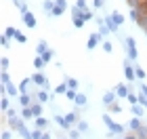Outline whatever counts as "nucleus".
I'll use <instances>...</instances> for the list:
<instances>
[{"label":"nucleus","instance_id":"obj_1","mask_svg":"<svg viewBox=\"0 0 147 139\" xmlns=\"http://www.w3.org/2000/svg\"><path fill=\"white\" fill-rule=\"evenodd\" d=\"M103 118V122H105V127H107L111 133H116V137H122V135H126V127H122V124H118V122H113V118H111V114L109 112H105V114L101 116Z\"/></svg>","mask_w":147,"mask_h":139},{"label":"nucleus","instance_id":"obj_2","mask_svg":"<svg viewBox=\"0 0 147 139\" xmlns=\"http://www.w3.org/2000/svg\"><path fill=\"white\" fill-rule=\"evenodd\" d=\"M122 42H124V46H126V57L130 59L132 63L139 59V51H137V42H135V38L132 36H124L122 38Z\"/></svg>","mask_w":147,"mask_h":139},{"label":"nucleus","instance_id":"obj_3","mask_svg":"<svg viewBox=\"0 0 147 139\" xmlns=\"http://www.w3.org/2000/svg\"><path fill=\"white\" fill-rule=\"evenodd\" d=\"M124 76H126V80H128V84H135L137 72H135V65H130V59L128 57L124 59Z\"/></svg>","mask_w":147,"mask_h":139},{"label":"nucleus","instance_id":"obj_4","mask_svg":"<svg viewBox=\"0 0 147 139\" xmlns=\"http://www.w3.org/2000/svg\"><path fill=\"white\" fill-rule=\"evenodd\" d=\"M36 84L32 82V78H23L21 82H19V93L21 95H32V93H36L38 89H34Z\"/></svg>","mask_w":147,"mask_h":139},{"label":"nucleus","instance_id":"obj_5","mask_svg":"<svg viewBox=\"0 0 147 139\" xmlns=\"http://www.w3.org/2000/svg\"><path fill=\"white\" fill-rule=\"evenodd\" d=\"M105 40H103V36L99 34V32H92V34L88 36V40H86V49L88 51H95L99 44H103Z\"/></svg>","mask_w":147,"mask_h":139},{"label":"nucleus","instance_id":"obj_6","mask_svg":"<svg viewBox=\"0 0 147 139\" xmlns=\"http://www.w3.org/2000/svg\"><path fill=\"white\" fill-rule=\"evenodd\" d=\"M67 11V0H55V9H53L51 17H61Z\"/></svg>","mask_w":147,"mask_h":139},{"label":"nucleus","instance_id":"obj_7","mask_svg":"<svg viewBox=\"0 0 147 139\" xmlns=\"http://www.w3.org/2000/svg\"><path fill=\"white\" fill-rule=\"evenodd\" d=\"M32 82H34L38 89H44L46 84H49V78L44 76V72H36V74H32Z\"/></svg>","mask_w":147,"mask_h":139},{"label":"nucleus","instance_id":"obj_8","mask_svg":"<svg viewBox=\"0 0 147 139\" xmlns=\"http://www.w3.org/2000/svg\"><path fill=\"white\" fill-rule=\"evenodd\" d=\"M113 91H116V95H118L120 99H126V97L130 95V84L120 82V84H116V89H113Z\"/></svg>","mask_w":147,"mask_h":139},{"label":"nucleus","instance_id":"obj_9","mask_svg":"<svg viewBox=\"0 0 147 139\" xmlns=\"http://www.w3.org/2000/svg\"><path fill=\"white\" fill-rule=\"evenodd\" d=\"M53 120H55V122L59 124V127H61V131H65V133H69V131L74 129L71 124H69L67 120H65V116H61V114H55V116H53Z\"/></svg>","mask_w":147,"mask_h":139},{"label":"nucleus","instance_id":"obj_10","mask_svg":"<svg viewBox=\"0 0 147 139\" xmlns=\"http://www.w3.org/2000/svg\"><path fill=\"white\" fill-rule=\"evenodd\" d=\"M143 124H145V122H143V118H137V116H132L130 120H128V131H132V133H137V131L141 129Z\"/></svg>","mask_w":147,"mask_h":139},{"label":"nucleus","instance_id":"obj_11","mask_svg":"<svg viewBox=\"0 0 147 139\" xmlns=\"http://www.w3.org/2000/svg\"><path fill=\"white\" fill-rule=\"evenodd\" d=\"M23 23H25V28H32V30H34L36 28V25H38V21H36V15H34V13H25V15H23Z\"/></svg>","mask_w":147,"mask_h":139},{"label":"nucleus","instance_id":"obj_12","mask_svg":"<svg viewBox=\"0 0 147 139\" xmlns=\"http://www.w3.org/2000/svg\"><path fill=\"white\" fill-rule=\"evenodd\" d=\"M4 95H9V97H15V99H19V95H21V93H19V87H15V84H6L4 87Z\"/></svg>","mask_w":147,"mask_h":139},{"label":"nucleus","instance_id":"obj_13","mask_svg":"<svg viewBox=\"0 0 147 139\" xmlns=\"http://www.w3.org/2000/svg\"><path fill=\"white\" fill-rule=\"evenodd\" d=\"M32 112H34V118H40V116H44V103H40V101H34V103H32Z\"/></svg>","mask_w":147,"mask_h":139},{"label":"nucleus","instance_id":"obj_14","mask_svg":"<svg viewBox=\"0 0 147 139\" xmlns=\"http://www.w3.org/2000/svg\"><path fill=\"white\" fill-rule=\"evenodd\" d=\"M36 97H38V101H40V103H49V101H51V91L40 89V91L36 93Z\"/></svg>","mask_w":147,"mask_h":139},{"label":"nucleus","instance_id":"obj_15","mask_svg":"<svg viewBox=\"0 0 147 139\" xmlns=\"http://www.w3.org/2000/svg\"><path fill=\"white\" fill-rule=\"evenodd\" d=\"M19 105L21 108H32V103H34V99H32V95H19Z\"/></svg>","mask_w":147,"mask_h":139},{"label":"nucleus","instance_id":"obj_16","mask_svg":"<svg viewBox=\"0 0 147 139\" xmlns=\"http://www.w3.org/2000/svg\"><path fill=\"white\" fill-rule=\"evenodd\" d=\"M145 112H147V110L143 108V105H139V103H137V105H130V114H132V116H137V118H143V116H145Z\"/></svg>","mask_w":147,"mask_h":139},{"label":"nucleus","instance_id":"obj_17","mask_svg":"<svg viewBox=\"0 0 147 139\" xmlns=\"http://www.w3.org/2000/svg\"><path fill=\"white\" fill-rule=\"evenodd\" d=\"M105 25L109 28V32H111V34H118V32H120V28L116 25V21H113V17H111V15H107V17H105Z\"/></svg>","mask_w":147,"mask_h":139},{"label":"nucleus","instance_id":"obj_18","mask_svg":"<svg viewBox=\"0 0 147 139\" xmlns=\"http://www.w3.org/2000/svg\"><path fill=\"white\" fill-rule=\"evenodd\" d=\"M128 17H130V21H135V23H139V21H141V11H139L137 9V6H130V13H128Z\"/></svg>","mask_w":147,"mask_h":139},{"label":"nucleus","instance_id":"obj_19","mask_svg":"<svg viewBox=\"0 0 147 139\" xmlns=\"http://www.w3.org/2000/svg\"><path fill=\"white\" fill-rule=\"evenodd\" d=\"M113 101H118L116 91H107V93L103 95V103H105V105H109V103H113Z\"/></svg>","mask_w":147,"mask_h":139},{"label":"nucleus","instance_id":"obj_20","mask_svg":"<svg viewBox=\"0 0 147 139\" xmlns=\"http://www.w3.org/2000/svg\"><path fill=\"white\" fill-rule=\"evenodd\" d=\"M34 124H36V129H42V131H49V120H46V118L44 116H40V118H36V120H34Z\"/></svg>","mask_w":147,"mask_h":139},{"label":"nucleus","instance_id":"obj_21","mask_svg":"<svg viewBox=\"0 0 147 139\" xmlns=\"http://www.w3.org/2000/svg\"><path fill=\"white\" fill-rule=\"evenodd\" d=\"M32 63H34V68H36L38 72H42V70L46 68V61H44V59L40 57V55H36L34 59H32Z\"/></svg>","mask_w":147,"mask_h":139},{"label":"nucleus","instance_id":"obj_22","mask_svg":"<svg viewBox=\"0 0 147 139\" xmlns=\"http://www.w3.org/2000/svg\"><path fill=\"white\" fill-rule=\"evenodd\" d=\"M53 9H55V0H44V2H42V11H44V15H49V17H51Z\"/></svg>","mask_w":147,"mask_h":139},{"label":"nucleus","instance_id":"obj_23","mask_svg":"<svg viewBox=\"0 0 147 139\" xmlns=\"http://www.w3.org/2000/svg\"><path fill=\"white\" fill-rule=\"evenodd\" d=\"M21 118H23L25 122L36 120V118H34V112H32V108H21Z\"/></svg>","mask_w":147,"mask_h":139},{"label":"nucleus","instance_id":"obj_24","mask_svg":"<svg viewBox=\"0 0 147 139\" xmlns=\"http://www.w3.org/2000/svg\"><path fill=\"white\" fill-rule=\"evenodd\" d=\"M69 91V87H67V82H61V84H57V87L55 89H53V93H55V95H65V93H67Z\"/></svg>","mask_w":147,"mask_h":139},{"label":"nucleus","instance_id":"obj_25","mask_svg":"<svg viewBox=\"0 0 147 139\" xmlns=\"http://www.w3.org/2000/svg\"><path fill=\"white\" fill-rule=\"evenodd\" d=\"M0 110H2V114L11 110V99H9V95H2V99H0Z\"/></svg>","mask_w":147,"mask_h":139},{"label":"nucleus","instance_id":"obj_26","mask_svg":"<svg viewBox=\"0 0 147 139\" xmlns=\"http://www.w3.org/2000/svg\"><path fill=\"white\" fill-rule=\"evenodd\" d=\"M49 49H51V46L46 44V40H40V42L36 44V55H44V53L49 51Z\"/></svg>","mask_w":147,"mask_h":139},{"label":"nucleus","instance_id":"obj_27","mask_svg":"<svg viewBox=\"0 0 147 139\" xmlns=\"http://www.w3.org/2000/svg\"><path fill=\"white\" fill-rule=\"evenodd\" d=\"M65 120H67V122L71 124V127H74V124H78L80 114H78V112H69V114H65Z\"/></svg>","mask_w":147,"mask_h":139},{"label":"nucleus","instance_id":"obj_28","mask_svg":"<svg viewBox=\"0 0 147 139\" xmlns=\"http://www.w3.org/2000/svg\"><path fill=\"white\" fill-rule=\"evenodd\" d=\"M132 65H135V72H137V80H145V78H147V72H145V70H143L137 61L132 63Z\"/></svg>","mask_w":147,"mask_h":139},{"label":"nucleus","instance_id":"obj_29","mask_svg":"<svg viewBox=\"0 0 147 139\" xmlns=\"http://www.w3.org/2000/svg\"><path fill=\"white\" fill-rule=\"evenodd\" d=\"M76 129L80 131V133H88V131H90V127H88V122H86V120H82V118H80V120H78V124H76Z\"/></svg>","mask_w":147,"mask_h":139},{"label":"nucleus","instance_id":"obj_30","mask_svg":"<svg viewBox=\"0 0 147 139\" xmlns=\"http://www.w3.org/2000/svg\"><path fill=\"white\" fill-rule=\"evenodd\" d=\"M105 108H107L109 114H120V112H122V105H120L118 101H113V103H109V105H105Z\"/></svg>","mask_w":147,"mask_h":139},{"label":"nucleus","instance_id":"obj_31","mask_svg":"<svg viewBox=\"0 0 147 139\" xmlns=\"http://www.w3.org/2000/svg\"><path fill=\"white\" fill-rule=\"evenodd\" d=\"M63 80L67 82V87H69V89H74V91H78V87H80V82L76 80V78H71V76H63Z\"/></svg>","mask_w":147,"mask_h":139},{"label":"nucleus","instance_id":"obj_32","mask_svg":"<svg viewBox=\"0 0 147 139\" xmlns=\"http://www.w3.org/2000/svg\"><path fill=\"white\" fill-rule=\"evenodd\" d=\"M111 17H113V21H116V25H118V28H120V25L124 23V15H122V13L113 11V13H111Z\"/></svg>","mask_w":147,"mask_h":139},{"label":"nucleus","instance_id":"obj_33","mask_svg":"<svg viewBox=\"0 0 147 139\" xmlns=\"http://www.w3.org/2000/svg\"><path fill=\"white\" fill-rule=\"evenodd\" d=\"M40 57H42V59H44L46 63H51L53 59H55V49H49V51L44 53V55H40Z\"/></svg>","mask_w":147,"mask_h":139},{"label":"nucleus","instance_id":"obj_34","mask_svg":"<svg viewBox=\"0 0 147 139\" xmlns=\"http://www.w3.org/2000/svg\"><path fill=\"white\" fill-rule=\"evenodd\" d=\"M0 68H2V72H9V68H11V59H9V57H0Z\"/></svg>","mask_w":147,"mask_h":139},{"label":"nucleus","instance_id":"obj_35","mask_svg":"<svg viewBox=\"0 0 147 139\" xmlns=\"http://www.w3.org/2000/svg\"><path fill=\"white\" fill-rule=\"evenodd\" d=\"M17 32H19L17 28H13V25H9V28L4 30V36H6V38H15V36H17Z\"/></svg>","mask_w":147,"mask_h":139},{"label":"nucleus","instance_id":"obj_36","mask_svg":"<svg viewBox=\"0 0 147 139\" xmlns=\"http://www.w3.org/2000/svg\"><path fill=\"white\" fill-rule=\"evenodd\" d=\"M0 84H4V87L11 84V74L9 72H2V74H0Z\"/></svg>","mask_w":147,"mask_h":139},{"label":"nucleus","instance_id":"obj_37","mask_svg":"<svg viewBox=\"0 0 147 139\" xmlns=\"http://www.w3.org/2000/svg\"><path fill=\"white\" fill-rule=\"evenodd\" d=\"M126 99H128V103H130V105H137V103H139V95H137L135 91H130V95L126 97Z\"/></svg>","mask_w":147,"mask_h":139},{"label":"nucleus","instance_id":"obj_38","mask_svg":"<svg viewBox=\"0 0 147 139\" xmlns=\"http://www.w3.org/2000/svg\"><path fill=\"white\" fill-rule=\"evenodd\" d=\"M137 139H147V124H143V127L137 131Z\"/></svg>","mask_w":147,"mask_h":139},{"label":"nucleus","instance_id":"obj_39","mask_svg":"<svg viewBox=\"0 0 147 139\" xmlns=\"http://www.w3.org/2000/svg\"><path fill=\"white\" fill-rule=\"evenodd\" d=\"M101 49L105 51V53H107V55H109V53H113V44L109 42V40H105L103 44H101Z\"/></svg>","mask_w":147,"mask_h":139},{"label":"nucleus","instance_id":"obj_40","mask_svg":"<svg viewBox=\"0 0 147 139\" xmlns=\"http://www.w3.org/2000/svg\"><path fill=\"white\" fill-rule=\"evenodd\" d=\"M67 137H69V139H80V137H82V133H80L78 129H71L69 133H67Z\"/></svg>","mask_w":147,"mask_h":139},{"label":"nucleus","instance_id":"obj_41","mask_svg":"<svg viewBox=\"0 0 147 139\" xmlns=\"http://www.w3.org/2000/svg\"><path fill=\"white\" fill-rule=\"evenodd\" d=\"M42 135H44L42 129H34L32 131V139H42Z\"/></svg>","mask_w":147,"mask_h":139},{"label":"nucleus","instance_id":"obj_42","mask_svg":"<svg viewBox=\"0 0 147 139\" xmlns=\"http://www.w3.org/2000/svg\"><path fill=\"white\" fill-rule=\"evenodd\" d=\"M15 40H17L19 44H25V42H28V38H25V34H21V32H17V36H15Z\"/></svg>","mask_w":147,"mask_h":139},{"label":"nucleus","instance_id":"obj_43","mask_svg":"<svg viewBox=\"0 0 147 139\" xmlns=\"http://www.w3.org/2000/svg\"><path fill=\"white\" fill-rule=\"evenodd\" d=\"M0 44H2V49H9V46H11V38H6V36L2 34V38H0Z\"/></svg>","mask_w":147,"mask_h":139},{"label":"nucleus","instance_id":"obj_44","mask_svg":"<svg viewBox=\"0 0 147 139\" xmlns=\"http://www.w3.org/2000/svg\"><path fill=\"white\" fill-rule=\"evenodd\" d=\"M76 6L82 11H88V4H86V0H76Z\"/></svg>","mask_w":147,"mask_h":139},{"label":"nucleus","instance_id":"obj_45","mask_svg":"<svg viewBox=\"0 0 147 139\" xmlns=\"http://www.w3.org/2000/svg\"><path fill=\"white\" fill-rule=\"evenodd\" d=\"M92 6H95L97 11H99V9H103V6H105V0H92Z\"/></svg>","mask_w":147,"mask_h":139},{"label":"nucleus","instance_id":"obj_46","mask_svg":"<svg viewBox=\"0 0 147 139\" xmlns=\"http://www.w3.org/2000/svg\"><path fill=\"white\" fill-rule=\"evenodd\" d=\"M116 139H137V133H132V131H128L126 135H122V137H116Z\"/></svg>","mask_w":147,"mask_h":139},{"label":"nucleus","instance_id":"obj_47","mask_svg":"<svg viewBox=\"0 0 147 139\" xmlns=\"http://www.w3.org/2000/svg\"><path fill=\"white\" fill-rule=\"evenodd\" d=\"M92 17H95V13H92L90 9H88V11H84V21H90Z\"/></svg>","mask_w":147,"mask_h":139},{"label":"nucleus","instance_id":"obj_48","mask_svg":"<svg viewBox=\"0 0 147 139\" xmlns=\"http://www.w3.org/2000/svg\"><path fill=\"white\" fill-rule=\"evenodd\" d=\"M139 91H141V95L147 97V84H145V82H139Z\"/></svg>","mask_w":147,"mask_h":139},{"label":"nucleus","instance_id":"obj_49","mask_svg":"<svg viewBox=\"0 0 147 139\" xmlns=\"http://www.w3.org/2000/svg\"><path fill=\"white\" fill-rule=\"evenodd\" d=\"M2 139H13V131H11V129L2 131Z\"/></svg>","mask_w":147,"mask_h":139},{"label":"nucleus","instance_id":"obj_50","mask_svg":"<svg viewBox=\"0 0 147 139\" xmlns=\"http://www.w3.org/2000/svg\"><path fill=\"white\" fill-rule=\"evenodd\" d=\"M4 114H6V118H15V116H19V114H17V110H13V108H11L9 112H4Z\"/></svg>","mask_w":147,"mask_h":139},{"label":"nucleus","instance_id":"obj_51","mask_svg":"<svg viewBox=\"0 0 147 139\" xmlns=\"http://www.w3.org/2000/svg\"><path fill=\"white\" fill-rule=\"evenodd\" d=\"M42 139H53V135H51V131H44V135H42Z\"/></svg>","mask_w":147,"mask_h":139},{"label":"nucleus","instance_id":"obj_52","mask_svg":"<svg viewBox=\"0 0 147 139\" xmlns=\"http://www.w3.org/2000/svg\"><path fill=\"white\" fill-rule=\"evenodd\" d=\"M143 108H145V110H147V103H145V105H143Z\"/></svg>","mask_w":147,"mask_h":139},{"label":"nucleus","instance_id":"obj_53","mask_svg":"<svg viewBox=\"0 0 147 139\" xmlns=\"http://www.w3.org/2000/svg\"><path fill=\"white\" fill-rule=\"evenodd\" d=\"M61 139H65V137H61Z\"/></svg>","mask_w":147,"mask_h":139}]
</instances>
